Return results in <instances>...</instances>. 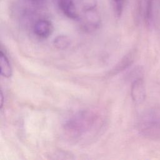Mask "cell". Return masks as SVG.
<instances>
[{
  "label": "cell",
  "mask_w": 160,
  "mask_h": 160,
  "mask_svg": "<svg viewBox=\"0 0 160 160\" xmlns=\"http://www.w3.org/2000/svg\"><path fill=\"white\" fill-rule=\"evenodd\" d=\"M0 66H1V74L2 76L9 78L12 74V69L6 54L1 50L0 54Z\"/></svg>",
  "instance_id": "ba28073f"
},
{
  "label": "cell",
  "mask_w": 160,
  "mask_h": 160,
  "mask_svg": "<svg viewBox=\"0 0 160 160\" xmlns=\"http://www.w3.org/2000/svg\"><path fill=\"white\" fill-rule=\"evenodd\" d=\"M58 6L64 16L71 19L79 18L74 0H58Z\"/></svg>",
  "instance_id": "8992f818"
},
{
  "label": "cell",
  "mask_w": 160,
  "mask_h": 160,
  "mask_svg": "<svg viewBox=\"0 0 160 160\" xmlns=\"http://www.w3.org/2000/svg\"><path fill=\"white\" fill-rule=\"evenodd\" d=\"M83 10L96 8V0H81Z\"/></svg>",
  "instance_id": "8fae6325"
},
{
  "label": "cell",
  "mask_w": 160,
  "mask_h": 160,
  "mask_svg": "<svg viewBox=\"0 0 160 160\" xmlns=\"http://www.w3.org/2000/svg\"><path fill=\"white\" fill-rule=\"evenodd\" d=\"M53 43L57 49H65L69 46L71 41L68 36L64 35H60L54 39Z\"/></svg>",
  "instance_id": "9c48e42d"
},
{
  "label": "cell",
  "mask_w": 160,
  "mask_h": 160,
  "mask_svg": "<svg viewBox=\"0 0 160 160\" xmlns=\"http://www.w3.org/2000/svg\"><path fill=\"white\" fill-rule=\"evenodd\" d=\"M139 132L151 140H160V107L146 110L138 122Z\"/></svg>",
  "instance_id": "7a4b0ae2"
},
{
  "label": "cell",
  "mask_w": 160,
  "mask_h": 160,
  "mask_svg": "<svg viewBox=\"0 0 160 160\" xmlns=\"http://www.w3.org/2000/svg\"><path fill=\"white\" fill-rule=\"evenodd\" d=\"M146 87L143 79L141 78L135 79L131 86V96L132 101L139 104L144 101L146 98Z\"/></svg>",
  "instance_id": "5b68a950"
},
{
  "label": "cell",
  "mask_w": 160,
  "mask_h": 160,
  "mask_svg": "<svg viewBox=\"0 0 160 160\" xmlns=\"http://www.w3.org/2000/svg\"><path fill=\"white\" fill-rule=\"evenodd\" d=\"M3 104H4V96H3V92L1 91V106H0L1 109L2 108Z\"/></svg>",
  "instance_id": "4fadbf2b"
},
{
  "label": "cell",
  "mask_w": 160,
  "mask_h": 160,
  "mask_svg": "<svg viewBox=\"0 0 160 160\" xmlns=\"http://www.w3.org/2000/svg\"><path fill=\"white\" fill-rule=\"evenodd\" d=\"M32 31L38 38L46 39L51 35L53 31V26L52 22L47 19H39L34 23Z\"/></svg>",
  "instance_id": "277c9868"
},
{
  "label": "cell",
  "mask_w": 160,
  "mask_h": 160,
  "mask_svg": "<svg viewBox=\"0 0 160 160\" xmlns=\"http://www.w3.org/2000/svg\"><path fill=\"white\" fill-rule=\"evenodd\" d=\"M114 7V12L118 17L120 16L123 11L125 0H111Z\"/></svg>",
  "instance_id": "30bf717a"
},
{
  "label": "cell",
  "mask_w": 160,
  "mask_h": 160,
  "mask_svg": "<svg viewBox=\"0 0 160 160\" xmlns=\"http://www.w3.org/2000/svg\"><path fill=\"white\" fill-rule=\"evenodd\" d=\"M100 114L92 109H83L69 116L63 124L65 133L73 139H81L93 133L101 125Z\"/></svg>",
  "instance_id": "6da1fadb"
},
{
  "label": "cell",
  "mask_w": 160,
  "mask_h": 160,
  "mask_svg": "<svg viewBox=\"0 0 160 160\" xmlns=\"http://www.w3.org/2000/svg\"><path fill=\"white\" fill-rule=\"evenodd\" d=\"M79 18L82 28L88 32L96 30L101 24L100 16L96 8L83 10L82 15Z\"/></svg>",
  "instance_id": "3957f363"
},
{
  "label": "cell",
  "mask_w": 160,
  "mask_h": 160,
  "mask_svg": "<svg viewBox=\"0 0 160 160\" xmlns=\"http://www.w3.org/2000/svg\"><path fill=\"white\" fill-rule=\"evenodd\" d=\"M136 52L135 50H132L129 51L119 61L116 66H114V68L112 69L111 73L112 74H114L127 69L133 63L136 57Z\"/></svg>",
  "instance_id": "52a82bcc"
},
{
  "label": "cell",
  "mask_w": 160,
  "mask_h": 160,
  "mask_svg": "<svg viewBox=\"0 0 160 160\" xmlns=\"http://www.w3.org/2000/svg\"><path fill=\"white\" fill-rule=\"evenodd\" d=\"M30 1L36 4H42L44 3L45 0H30Z\"/></svg>",
  "instance_id": "7c38bea8"
}]
</instances>
